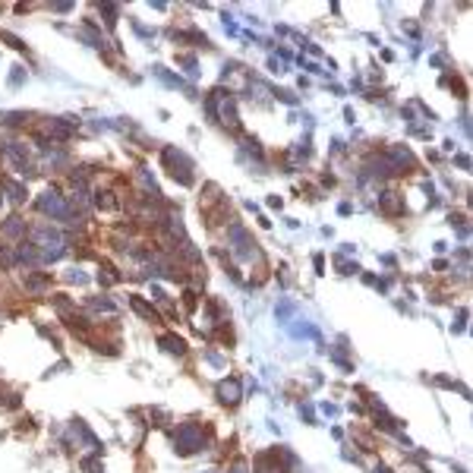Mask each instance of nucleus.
<instances>
[{
    "label": "nucleus",
    "mask_w": 473,
    "mask_h": 473,
    "mask_svg": "<svg viewBox=\"0 0 473 473\" xmlns=\"http://www.w3.org/2000/svg\"><path fill=\"white\" fill-rule=\"evenodd\" d=\"M161 344H164V350H170V354H183V350H186L183 338H174V334H164V338H161Z\"/></svg>",
    "instance_id": "7ed1b4c3"
},
{
    "label": "nucleus",
    "mask_w": 473,
    "mask_h": 473,
    "mask_svg": "<svg viewBox=\"0 0 473 473\" xmlns=\"http://www.w3.org/2000/svg\"><path fill=\"white\" fill-rule=\"evenodd\" d=\"M218 394H221V401H224V404H237L240 401V385L237 382H221L218 385Z\"/></svg>",
    "instance_id": "f03ea898"
},
{
    "label": "nucleus",
    "mask_w": 473,
    "mask_h": 473,
    "mask_svg": "<svg viewBox=\"0 0 473 473\" xmlns=\"http://www.w3.org/2000/svg\"><path fill=\"white\" fill-rule=\"evenodd\" d=\"M130 303H133V309H136V313H139V315H145V319H152V322L158 319V315H155V309H152V306H145V303H142L139 297H133Z\"/></svg>",
    "instance_id": "20e7f679"
},
{
    "label": "nucleus",
    "mask_w": 473,
    "mask_h": 473,
    "mask_svg": "<svg viewBox=\"0 0 473 473\" xmlns=\"http://www.w3.org/2000/svg\"><path fill=\"white\" fill-rule=\"evenodd\" d=\"M177 448L183 451V454L196 451V448H202V435L196 432L193 426H183V429H180V435H177Z\"/></svg>",
    "instance_id": "f257e3e1"
}]
</instances>
